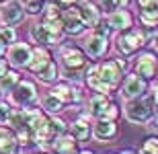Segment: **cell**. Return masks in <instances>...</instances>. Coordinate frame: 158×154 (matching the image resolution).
I'll return each instance as SVG.
<instances>
[{
  "mask_svg": "<svg viewBox=\"0 0 158 154\" xmlns=\"http://www.w3.org/2000/svg\"><path fill=\"white\" fill-rule=\"evenodd\" d=\"M84 76H86V84L94 90V93H105V95H107V93L111 90L105 82H103V80H101V76H99V68H97V66H88V68H86V74H84Z\"/></svg>",
  "mask_w": 158,
  "mask_h": 154,
  "instance_id": "obj_16",
  "label": "cell"
},
{
  "mask_svg": "<svg viewBox=\"0 0 158 154\" xmlns=\"http://www.w3.org/2000/svg\"><path fill=\"white\" fill-rule=\"evenodd\" d=\"M142 152H158V138L150 136L144 140V146H142Z\"/></svg>",
  "mask_w": 158,
  "mask_h": 154,
  "instance_id": "obj_29",
  "label": "cell"
},
{
  "mask_svg": "<svg viewBox=\"0 0 158 154\" xmlns=\"http://www.w3.org/2000/svg\"><path fill=\"white\" fill-rule=\"evenodd\" d=\"M6 70H8V64H6V60L0 58V76H2V74H4Z\"/></svg>",
  "mask_w": 158,
  "mask_h": 154,
  "instance_id": "obj_37",
  "label": "cell"
},
{
  "mask_svg": "<svg viewBox=\"0 0 158 154\" xmlns=\"http://www.w3.org/2000/svg\"><path fill=\"white\" fill-rule=\"evenodd\" d=\"M60 60L64 66V76L70 80H78L82 76V68L86 66V58L80 48L76 45H64L60 49Z\"/></svg>",
  "mask_w": 158,
  "mask_h": 154,
  "instance_id": "obj_1",
  "label": "cell"
},
{
  "mask_svg": "<svg viewBox=\"0 0 158 154\" xmlns=\"http://www.w3.org/2000/svg\"><path fill=\"white\" fill-rule=\"evenodd\" d=\"M72 136L76 138V142H84L90 136V123L86 117H80L72 123Z\"/></svg>",
  "mask_w": 158,
  "mask_h": 154,
  "instance_id": "obj_22",
  "label": "cell"
},
{
  "mask_svg": "<svg viewBox=\"0 0 158 154\" xmlns=\"http://www.w3.org/2000/svg\"><path fill=\"white\" fill-rule=\"evenodd\" d=\"M25 10L29 12V15H37V12H41V2H31V4H25Z\"/></svg>",
  "mask_w": 158,
  "mask_h": 154,
  "instance_id": "obj_34",
  "label": "cell"
},
{
  "mask_svg": "<svg viewBox=\"0 0 158 154\" xmlns=\"http://www.w3.org/2000/svg\"><path fill=\"white\" fill-rule=\"evenodd\" d=\"M156 70H158V60L154 53H142L135 60V74H140L142 78H146V80L154 78Z\"/></svg>",
  "mask_w": 158,
  "mask_h": 154,
  "instance_id": "obj_7",
  "label": "cell"
},
{
  "mask_svg": "<svg viewBox=\"0 0 158 154\" xmlns=\"http://www.w3.org/2000/svg\"><path fill=\"white\" fill-rule=\"evenodd\" d=\"M49 52H47L45 48H35V49H31V58H29V70L31 72H39L43 66L49 62Z\"/></svg>",
  "mask_w": 158,
  "mask_h": 154,
  "instance_id": "obj_17",
  "label": "cell"
},
{
  "mask_svg": "<svg viewBox=\"0 0 158 154\" xmlns=\"http://www.w3.org/2000/svg\"><path fill=\"white\" fill-rule=\"evenodd\" d=\"M41 105H43V109H45L47 113H60L64 109V103L60 101L53 93H47V95L41 99Z\"/></svg>",
  "mask_w": 158,
  "mask_h": 154,
  "instance_id": "obj_24",
  "label": "cell"
},
{
  "mask_svg": "<svg viewBox=\"0 0 158 154\" xmlns=\"http://www.w3.org/2000/svg\"><path fill=\"white\" fill-rule=\"evenodd\" d=\"M21 80V74L15 70H6L2 76H0V90H4V93H10L15 86H17V82Z\"/></svg>",
  "mask_w": 158,
  "mask_h": 154,
  "instance_id": "obj_23",
  "label": "cell"
},
{
  "mask_svg": "<svg viewBox=\"0 0 158 154\" xmlns=\"http://www.w3.org/2000/svg\"><path fill=\"white\" fill-rule=\"evenodd\" d=\"M99 8L105 12H113L115 8H119L117 0H99Z\"/></svg>",
  "mask_w": 158,
  "mask_h": 154,
  "instance_id": "obj_32",
  "label": "cell"
},
{
  "mask_svg": "<svg viewBox=\"0 0 158 154\" xmlns=\"http://www.w3.org/2000/svg\"><path fill=\"white\" fill-rule=\"evenodd\" d=\"M125 99H134V97H142L146 93V78H142L140 74H129L123 80V89H121Z\"/></svg>",
  "mask_w": 158,
  "mask_h": 154,
  "instance_id": "obj_8",
  "label": "cell"
},
{
  "mask_svg": "<svg viewBox=\"0 0 158 154\" xmlns=\"http://www.w3.org/2000/svg\"><path fill=\"white\" fill-rule=\"evenodd\" d=\"M140 21L144 27H156L158 25V8H142Z\"/></svg>",
  "mask_w": 158,
  "mask_h": 154,
  "instance_id": "obj_26",
  "label": "cell"
},
{
  "mask_svg": "<svg viewBox=\"0 0 158 154\" xmlns=\"http://www.w3.org/2000/svg\"><path fill=\"white\" fill-rule=\"evenodd\" d=\"M31 58V48L27 43H12L8 48V62L12 66H27Z\"/></svg>",
  "mask_w": 158,
  "mask_h": 154,
  "instance_id": "obj_13",
  "label": "cell"
},
{
  "mask_svg": "<svg viewBox=\"0 0 158 154\" xmlns=\"http://www.w3.org/2000/svg\"><path fill=\"white\" fill-rule=\"evenodd\" d=\"M117 134V125H115V119H103L97 117V123L93 125V136L99 140V142H107L115 138Z\"/></svg>",
  "mask_w": 158,
  "mask_h": 154,
  "instance_id": "obj_10",
  "label": "cell"
},
{
  "mask_svg": "<svg viewBox=\"0 0 158 154\" xmlns=\"http://www.w3.org/2000/svg\"><path fill=\"white\" fill-rule=\"evenodd\" d=\"M45 19H62V12H60V6L56 2H47L45 4Z\"/></svg>",
  "mask_w": 158,
  "mask_h": 154,
  "instance_id": "obj_28",
  "label": "cell"
},
{
  "mask_svg": "<svg viewBox=\"0 0 158 154\" xmlns=\"http://www.w3.org/2000/svg\"><path fill=\"white\" fill-rule=\"evenodd\" d=\"M62 27L70 35H78V33H82V31L86 29V25H84V21L80 17V10H78L76 6H70V8H66L62 12Z\"/></svg>",
  "mask_w": 158,
  "mask_h": 154,
  "instance_id": "obj_6",
  "label": "cell"
},
{
  "mask_svg": "<svg viewBox=\"0 0 158 154\" xmlns=\"http://www.w3.org/2000/svg\"><path fill=\"white\" fill-rule=\"evenodd\" d=\"M152 101H154V107H156V111H158V80L154 82V95H152Z\"/></svg>",
  "mask_w": 158,
  "mask_h": 154,
  "instance_id": "obj_36",
  "label": "cell"
},
{
  "mask_svg": "<svg viewBox=\"0 0 158 154\" xmlns=\"http://www.w3.org/2000/svg\"><path fill=\"white\" fill-rule=\"evenodd\" d=\"M2 52H4V41L0 39V56H2Z\"/></svg>",
  "mask_w": 158,
  "mask_h": 154,
  "instance_id": "obj_41",
  "label": "cell"
},
{
  "mask_svg": "<svg viewBox=\"0 0 158 154\" xmlns=\"http://www.w3.org/2000/svg\"><path fill=\"white\" fill-rule=\"evenodd\" d=\"M84 52H86L90 58H101V56L107 52V37L97 33V31H93V33L84 39Z\"/></svg>",
  "mask_w": 158,
  "mask_h": 154,
  "instance_id": "obj_9",
  "label": "cell"
},
{
  "mask_svg": "<svg viewBox=\"0 0 158 154\" xmlns=\"http://www.w3.org/2000/svg\"><path fill=\"white\" fill-rule=\"evenodd\" d=\"M142 8H158V0H138Z\"/></svg>",
  "mask_w": 158,
  "mask_h": 154,
  "instance_id": "obj_35",
  "label": "cell"
},
{
  "mask_svg": "<svg viewBox=\"0 0 158 154\" xmlns=\"http://www.w3.org/2000/svg\"><path fill=\"white\" fill-rule=\"evenodd\" d=\"M60 2H64V4H74L76 0H60Z\"/></svg>",
  "mask_w": 158,
  "mask_h": 154,
  "instance_id": "obj_40",
  "label": "cell"
},
{
  "mask_svg": "<svg viewBox=\"0 0 158 154\" xmlns=\"http://www.w3.org/2000/svg\"><path fill=\"white\" fill-rule=\"evenodd\" d=\"M52 93H53L56 97H58V99H60L62 103H64V105H68V103H78V101L82 99L80 90L74 89L72 84H56Z\"/></svg>",
  "mask_w": 158,
  "mask_h": 154,
  "instance_id": "obj_14",
  "label": "cell"
},
{
  "mask_svg": "<svg viewBox=\"0 0 158 154\" xmlns=\"http://www.w3.org/2000/svg\"><path fill=\"white\" fill-rule=\"evenodd\" d=\"M25 17V8L19 2H8V4H4L2 8H0V21H2V25H19L21 21H23Z\"/></svg>",
  "mask_w": 158,
  "mask_h": 154,
  "instance_id": "obj_11",
  "label": "cell"
},
{
  "mask_svg": "<svg viewBox=\"0 0 158 154\" xmlns=\"http://www.w3.org/2000/svg\"><path fill=\"white\" fill-rule=\"evenodd\" d=\"M35 74H37V78H39L41 82H53V80L58 78V66L49 60V62H47L39 72H35Z\"/></svg>",
  "mask_w": 158,
  "mask_h": 154,
  "instance_id": "obj_25",
  "label": "cell"
},
{
  "mask_svg": "<svg viewBox=\"0 0 158 154\" xmlns=\"http://www.w3.org/2000/svg\"><path fill=\"white\" fill-rule=\"evenodd\" d=\"M109 103L111 101H109V97H107L105 93H99V95L90 97V101H88V113H90L93 117H101Z\"/></svg>",
  "mask_w": 158,
  "mask_h": 154,
  "instance_id": "obj_19",
  "label": "cell"
},
{
  "mask_svg": "<svg viewBox=\"0 0 158 154\" xmlns=\"http://www.w3.org/2000/svg\"><path fill=\"white\" fill-rule=\"evenodd\" d=\"M117 115H119V109H117V105H113V103H109V105H107V109L103 111V115H101V117H103V119H117Z\"/></svg>",
  "mask_w": 158,
  "mask_h": 154,
  "instance_id": "obj_30",
  "label": "cell"
},
{
  "mask_svg": "<svg viewBox=\"0 0 158 154\" xmlns=\"http://www.w3.org/2000/svg\"><path fill=\"white\" fill-rule=\"evenodd\" d=\"M144 45V33L142 31H135V29H125L123 35L117 37V49L125 56H131L134 52Z\"/></svg>",
  "mask_w": 158,
  "mask_h": 154,
  "instance_id": "obj_5",
  "label": "cell"
},
{
  "mask_svg": "<svg viewBox=\"0 0 158 154\" xmlns=\"http://www.w3.org/2000/svg\"><path fill=\"white\" fill-rule=\"evenodd\" d=\"M154 43H156V48H158V35H156V37H154Z\"/></svg>",
  "mask_w": 158,
  "mask_h": 154,
  "instance_id": "obj_42",
  "label": "cell"
},
{
  "mask_svg": "<svg viewBox=\"0 0 158 154\" xmlns=\"http://www.w3.org/2000/svg\"><path fill=\"white\" fill-rule=\"evenodd\" d=\"M107 23L111 29H117V31H125L131 27V15L127 10H119L115 8L113 12H109V19H107Z\"/></svg>",
  "mask_w": 158,
  "mask_h": 154,
  "instance_id": "obj_15",
  "label": "cell"
},
{
  "mask_svg": "<svg viewBox=\"0 0 158 154\" xmlns=\"http://www.w3.org/2000/svg\"><path fill=\"white\" fill-rule=\"evenodd\" d=\"M154 101L152 99H140V97H134L129 99L127 105H125V117L131 123H148L154 115Z\"/></svg>",
  "mask_w": 158,
  "mask_h": 154,
  "instance_id": "obj_2",
  "label": "cell"
},
{
  "mask_svg": "<svg viewBox=\"0 0 158 154\" xmlns=\"http://www.w3.org/2000/svg\"><path fill=\"white\" fill-rule=\"evenodd\" d=\"M49 121H52V127H53V130H56V134H58V136H60V134H64V131H66V123H64V121H62V119H58V117H52V119H49Z\"/></svg>",
  "mask_w": 158,
  "mask_h": 154,
  "instance_id": "obj_33",
  "label": "cell"
},
{
  "mask_svg": "<svg viewBox=\"0 0 158 154\" xmlns=\"http://www.w3.org/2000/svg\"><path fill=\"white\" fill-rule=\"evenodd\" d=\"M0 39L4 43H15L17 41V31L12 29L10 25H4V27L0 29Z\"/></svg>",
  "mask_w": 158,
  "mask_h": 154,
  "instance_id": "obj_27",
  "label": "cell"
},
{
  "mask_svg": "<svg viewBox=\"0 0 158 154\" xmlns=\"http://www.w3.org/2000/svg\"><path fill=\"white\" fill-rule=\"evenodd\" d=\"M52 148L56 150V152H76L78 146H76V138L74 136H68V134H60V136L53 138V144Z\"/></svg>",
  "mask_w": 158,
  "mask_h": 154,
  "instance_id": "obj_18",
  "label": "cell"
},
{
  "mask_svg": "<svg viewBox=\"0 0 158 154\" xmlns=\"http://www.w3.org/2000/svg\"><path fill=\"white\" fill-rule=\"evenodd\" d=\"M78 10H80V17H82V21H84L86 27H94V25L99 23V6L90 4L86 0V2H82V6Z\"/></svg>",
  "mask_w": 158,
  "mask_h": 154,
  "instance_id": "obj_20",
  "label": "cell"
},
{
  "mask_svg": "<svg viewBox=\"0 0 158 154\" xmlns=\"http://www.w3.org/2000/svg\"><path fill=\"white\" fill-rule=\"evenodd\" d=\"M29 33H31V37H33V41H35V43H41V45H53V43H60V39H62V35L52 33V31L47 29L43 23L33 25Z\"/></svg>",
  "mask_w": 158,
  "mask_h": 154,
  "instance_id": "obj_12",
  "label": "cell"
},
{
  "mask_svg": "<svg viewBox=\"0 0 158 154\" xmlns=\"http://www.w3.org/2000/svg\"><path fill=\"white\" fill-rule=\"evenodd\" d=\"M10 113H12V109L6 103H0V125H4V123H8V119H10Z\"/></svg>",
  "mask_w": 158,
  "mask_h": 154,
  "instance_id": "obj_31",
  "label": "cell"
},
{
  "mask_svg": "<svg viewBox=\"0 0 158 154\" xmlns=\"http://www.w3.org/2000/svg\"><path fill=\"white\" fill-rule=\"evenodd\" d=\"M117 4H119V6H127L129 0H117Z\"/></svg>",
  "mask_w": 158,
  "mask_h": 154,
  "instance_id": "obj_38",
  "label": "cell"
},
{
  "mask_svg": "<svg viewBox=\"0 0 158 154\" xmlns=\"http://www.w3.org/2000/svg\"><path fill=\"white\" fill-rule=\"evenodd\" d=\"M19 150V140L10 130L0 127V152H17Z\"/></svg>",
  "mask_w": 158,
  "mask_h": 154,
  "instance_id": "obj_21",
  "label": "cell"
},
{
  "mask_svg": "<svg viewBox=\"0 0 158 154\" xmlns=\"http://www.w3.org/2000/svg\"><path fill=\"white\" fill-rule=\"evenodd\" d=\"M23 4H31V2H41V0H21Z\"/></svg>",
  "mask_w": 158,
  "mask_h": 154,
  "instance_id": "obj_39",
  "label": "cell"
},
{
  "mask_svg": "<svg viewBox=\"0 0 158 154\" xmlns=\"http://www.w3.org/2000/svg\"><path fill=\"white\" fill-rule=\"evenodd\" d=\"M99 68V76L101 80L109 86V89H115L121 82V70L125 68V62L123 60H107L103 64L97 66Z\"/></svg>",
  "mask_w": 158,
  "mask_h": 154,
  "instance_id": "obj_3",
  "label": "cell"
},
{
  "mask_svg": "<svg viewBox=\"0 0 158 154\" xmlns=\"http://www.w3.org/2000/svg\"><path fill=\"white\" fill-rule=\"evenodd\" d=\"M37 99V89L31 80H19L17 86L10 90V101L17 107H27L31 103H35Z\"/></svg>",
  "mask_w": 158,
  "mask_h": 154,
  "instance_id": "obj_4",
  "label": "cell"
}]
</instances>
